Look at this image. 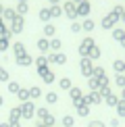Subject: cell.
<instances>
[{
  "instance_id": "obj_39",
  "label": "cell",
  "mask_w": 125,
  "mask_h": 127,
  "mask_svg": "<svg viewBox=\"0 0 125 127\" xmlns=\"http://www.w3.org/2000/svg\"><path fill=\"white\" fill-rule=\"evenodd\" d=\"M17 10H19L21 15H25V13H27V4H25V2H21L19 6H17Z\"/></svg>"
},
{
  "instance_id": "obj_35",
  "label": "cell",
  "mask_w": 125,
  "mask_h": 127,
  "mask_svg": "<svg viewBox=\"0 0 125 127\" xmlns=\"http://www.w3.org/2000/svg\"><path fill=\"white\" fill-rule=\"evenodd\" d=\"M117 113L119 117H125V102H117Z\"/></svg>"
},
{
  "instance_id": "obj_49",
  "label": "cell",
  "mask_w": 125,
  "mask_h": 127,
  "mask_svg": "<svg viewBox=\"0 0 125 127\" xmlns=\"http://www.w3.org/2000/svg\"><path fill=\"white\" fill-rule=\"evenodd\" d=\"M50 2H52V4H56V2H59V0H50Z\"/></svg>"
},
{
  "instance_id": "obj_48",
  "label": "cell",
  "mask_w": 125,
  "mask_h": 127,
  "mask_svg": "<svg viewBox=\"0 0 125 127\" xmlns=\"http://www.w3.org/2000/svg\"><path fill=\"white\" fill-rule=\"evenodd\" d=\"M35 127H46V125H42V123H38V125H35Z\"/></svg>"
},
{
  "instance_id": "obj_30",
  "label": "cell",
  "mask_w": 125,
  "mask_h": 127,
  "mask_svg": "<svg viewBox=\"0 0 125 127\" xmlns=\"http://www.w3.org/2000/svg\"><path fill=\"white\" fill-rule=\"evenodd\" d=\"M54 31H56V27H54V25H46V27H44L46 38H54Z\"/></svg>"
},
{
  "instance_id": "obj_15",
  "label": "cell",
  "mask_w": 125,
  "mask_h": 127,
  "mask_svg": "<svg viewBox=\"0 0 125 127\" xmlns=\"http://www.w3.org/2000/svg\"><path fill=\"white\" fill-rule=\"evenodd\" d=\"M17 98L21 100V102H27V100H31V98H29V88H23V86H21V90L17 92Z\"/></svg>"
},
{
  "instance_id": "obj_44",
  "label": "cell",
  "mask_w": 125,
  "mask_h": 127,
  "mask_svg": "<svg viewBox=\"0 0 125 127\" xmlns=\"http://www.w3.org/2000/svg\"><path fill=\"white\" fill-rule=\"evenodd\" d=\"M115 38L121 40V38H123V31H121V29H117V31H115Z\"/></svg>"
},
{
  "instance_id": "obj_47",
  "label": "cell",
  "mask_w": 125,
  "mask_h": 127,
  "mask_svg": "<svg viewBox=\"0 0 125 127\" xmlns=\"http://www.w3.org/2000/svg\"><path fill=\"white\" fill-rule=\"evenodd\" d=\"M0 127H10V125H8V121H2V123H0Z\"/></svg>"
},
{
  "instance_id": "obj_10",
  "label": "cell",
  "mask_w": 125,
  "mask_h": 127,
  "mask_svg": "<svg viewBox=\"0 0 125 127\" xmlns=\"http://www.w3.org/2000/svg\"><path fill=\"white\" fill-rule=\"evenodd\" d=\"M21 29H23V17H15L10 31H13V33H21Z\"/></svg>"
},
{
  "instance_id": "obj_2",
  "label": "cell",
  "mask_w": 125,
  "mask_h": 127,
  "mask_svg": "<svg viewBox=\"0 0 125 127\" xmlns=\"http://www.w3.org/2000/svg\"><path fill=\"white\" fill-rule=\"evenodd\" d=\"M38 77H42V81H44V83H54L56 73H54V69H50V65H48V67H44V69H38Z\"/></svg>"
},
{
  "instance_id": "obj_1",
  "label": "cell",
  "mask_w": 125,
  "mask_h": 127,
  "mask_svg": "<svg viewBox=\"0 0 125 127\" xmlns=\"http://www.w3.org/2000/svg\"><path fill=\"white\" fill-rule=\"evenodd\" d=\"M35 110H38V106H35V102H33V100L21 102V119H25V121L35 119Z\"/></svg>"
},
{
  "instance_id": "obj_23",
  "label": "cell",
  "mask_w": 125,
  "mask_h": 127,
  "mask_svg": "<svg viewBox=\"0 0 125 127\" xmlns=\"http://www.w3.org/2000/svg\"><path fill=\"white\" fill-rule=\"evenodd\" d=\"M38 48H40L42 52H48V50H50V40L40 38V40H38Z\"/></svg>"
},
{
  "instance_id": "obj_13",
  "label": "cell",
  "mask_w": 125,
  "mask_h": 127,
  "mask_svg": "<svg viewBox=\"0 0 125 127\" xmlns=\"http://www.w3.org/2000/svg\"><path fill=\"white\" fill-rule=\"evenodd\" d=\"M33 63H35V67H38V69H44V67L50 65V63H48V56H46V54H40L38 59H33Z\"/></svg>"
},
{
  "instance_id": "obj_41",
  "label": "cell",
  "mask_w": 125,
  "mask_h": 127,
  "mask_svg": "<svg viewBox=\"0 0 125 127\" xmlns=\"http://www.w3.org/2000/svg\"><path fill=\"white\" fill-rule=\"evenodd\" d=\"M81 27L86 29V31H92V29H94V23H92V21H86V23H83Z\"/></svg>"
},
{
  "instance_id": "obj_19",
  "label": "cell",
  "mask_w": 125,
  "mask_h": 127,
  "mask_svg": "<svg viewBox=\"0 0 125 127\" xmlns=\"http://www.w3.org/2000/svg\"><path fill=\"white\" fill-rule=\"evenodd\" d=\"M6 90H8V94H15V96H17V92L21 90V86H19V81H13V79H10V81L6 83Z\"/></svg>"
},
{
  "instance_id": "obj_25",
  "label": "cell",
  "mask_w": 125,
  "mask_h": 127,
  "mask_svg": "<svg viewBox=\"0 0 125 127\" xmlns=\"http://www.w3.org/2000/svg\"><path fill=\"white\" fill-rule=\"evenodd\" d=\"M75 113H77V117H88L90 115V104H81L79 108H75Z\"/></svg>"
},
{
  "instance_id": "obj_31",
  "label": "cell",
  "mask_w": 125,
  "mask_h": 127,
  "mask_svg": "<svg viewBox=\"0 0 125 127\" xmlns=\"http://www.w3.org/2000/svg\"><path fill=\"white\" fill-rule=\"evenodd\" d=\"M8 46H10L8 38H0V52H6V50H8Z\"/></svg>"
},
{
  "instance_id": "obj_12",
  "label": "cell",
  "mask_w": 125,
  "mask_h": 127,
  "mask_svg": "<svg viewBox=\"0 0 125 127\" xmlns=\"http://www.w3.org/2000/svg\"><path fill=\"white\" fill-rule=\"evenodd\" d=\"M65 13H67V17H69V19H75V17H77L75 4H73V2H67V4H65Z\"/></svg>"
},
{
  "instance_id": "obj_20",
  "label": "cell",
  "mask_w": 125,
  "mask_h": 127,
  "mask_svg": "<svg viewBox=\"0 0 125 127\" xmlns=\"http://www.w3.org/2000/svg\"><path fill=\"white\" fill-rule=\"evenodd\" d=\"M35 115H38V121H44L46 117L50 115V110H48V106H38V110H35Z\"/></svg>"
},
{
  "instance_id": "obj_45",
  "label": "cell",
  "mask_w": 125,
  "mask_h": 127,
  "mask_svg": "<svg viewBox=\"0 0 125 127\" xmlns=\"http://www.w3.org/2000/svg\"><path fill=\"white\" fill-rule=\"evenodd\" d=\"M10 127H21V121H13V123H8Z\"/></svg>"
},
{
  "instance_id": "obj_42",
  "label": "cell",
  "mask_w": 125,
  "mask_h": 127,
  "mask_svg": "<svg viewBox=\"0 0 125 127\" xmlns=\"http://www.w3.org/2000/svg\"><path fill=\"white\" fill-rule=\"evenodd\" d=\"M88 127H104V123H100V121H90Z\"/></svg>"
},
{
  "instance_id": "obj_32",
  "label": "cell",
  "mask_w": 125,
  "mask_h": 127,
  "mask_svg": "<svg viewBox=\"0 0 125 127\" xmlns=\"http://www.w3.org/2000/svg\"><path fill=\"white\" fill-rule=\"evenodd\" d=\"M88 10H90V4H88V2H81L79 6H77V13H79V15H86Z\"/></svg>"
},
{
  "instance_id": "obj_46",
  "label": "cell",
  "mask_w": 125,
  "mask_h": 127,
  "mask_svg": "<svg viewBox=\"0 0 125 127\" xmlns=\"http://www.w3.org/2000/svg\"><path fill=\"white\" fill-rule=\"evenodd\" d=\"M2 106H4V96L0 94V108H2Z\"/></svg>"
},
{
  "instance_id": "obj_29",
  "label": "cell",
  "mask_w": 125,
  "mask_h": 127,
  "mask_svg": "<svg viewBox=\"0 0 125 127\" xmlns=\"http://www.w3.org/2000/svg\"><path fill=\"white\" fill-rule=\"evenodd\" d=\"M104 102H106L108 106H117V102H119V100H117V96H115V94H108V96L104 98Z\"/></svg>"
},
{
  "instance_id": "obj_43",
  "label": "cell",
  "mask_w": 125,
  "mask_h": 127,
  "mask_svg": "<svg viewBox=\"0 0 125 127\" xmlns=\"http://www.w3.org/2000/svg\"><path fill=\"white\" fill-rule=\"evenodd\" d=\"M79 29H81V25H79V23H73V25H71V31H75V33H77Z\"/></svg>"
},
{
  "instance_id": "obj_9",
  "label": "cell",
  "mask_w": 125,
  "mask_h": 127,
  "mask_svg": "<svg viewBox=\"0 0 125 127\" xmlns=\"http://www.w3.org/2000/svg\"><path fill=\"white\" fill-rule=\"evenodd\" d=\"M69 98H71V102H73V100H79V98H83V92H81V88H77V86H71V90H69Z\"/></svg>"
},
{
  "instance_id": "obj_36",
  "label": "cell",
  "mask_w": 125,
  "mask_h": 127,
  "mask_svg": "<svg viewBox=\"0 0 125 127\" xmlns=\"http://www.w3.org/2000/svg\"><path fill=\"white\" fill-rule=\"evenodd\" d=\"M2 15H4V19H10V21H13L15 17H17V15H15L13 10H10V8H6V10H2Z\"/></svg>"
},
{
  "instance_id": "obj_11",
  "label": "cell",
  "mask_w": 125,
  "mask_h": 127,
  "mask_svg": "<svg viewBox=\"0 0 125 127\" xmlns=\"http://www.w3.org/2000/svg\"><path fill=\"white\" fill-rule=\"evenodd\" d=\"M42 96H44V92H42V88H40V86H33V88H29V98L33 100V102H35L38 98H42Z\"/></svg>"
},
{
  "instance_id": "obj_28",
  "label": "cell",
  "mask_w": 125,
  "mask_h": 127,
  "mask_svg": "<svg viewBox=\"0 0 125 127\" xmlns=\"http://www.w3.org/2000/svg\"><path fill=\"white\" fill-rule=\"evenodd\" d=\"M0 81H2V83H8V81H10V73H8L2 65H0Z\"/></svg>"
},
{
  "instance_id": "obj_40",
  "label": "cell",
  "mask_w": 125,
  "mask_h": 127,
  "mask_svg": "<svg viewBox=\"0 0 125 127\" xmlns=\"http://www.w3.org/2000/svg\"><path fill=\"white\" fill-rule=\"evenodd\" d=\"M113 23H115V15H111V17H106V19H104V25H106V27H111Z\"/></svg>"
},
{
  "instance_id": "obj_38",
  "label": "cell",
  "mask_w": 125,
  "mask_h": 127,
  "mask_svg": "<svg viewBox=\"0 0 125 127\" xmlns=\"http://www.w3.org/2000/svg\"><path fill=\"white\" fill-rule=\"evenodd\" d=\"M115 81H117L119 88H125V77H123V75H117V79H115Z\"/></svg>"
},
{
  "instance_id": "obj_50",
  "label": "cell",
  "mask_w": 125,
  "mask_h": 127,
  "mask_svg": "<svg viewBox=\"0 0 125 127\" xmlns=\"http://www.w3.org/2000/svg\"><path fill=\"white\" fill-rule=\"evenodd\" d=\"M2 10H4V8H2V6H0V15H2Z\"/></svg>"
},
{
  "instance_id": "obj_34",
  "label": "cell",
  "mask_w": 125,
  "mask_h": 127,
  "mask_svg": "<svg viewBox=\"0 0 125 127\" xmlns=\"http://www.w3.org/2000/svg\"><path fill=\"white\" fill-rule=\"evenodd\" d=\"M50 17H52V15H50V8H44V10L40 13V19H42V21H48Z\"/></svg>"
},
{
  "instance_id": "obj_4",
  "label": "cell",
  "mask_w": 125,
  "mask_h": 127,
  "mask_svg": "<svg viewBox=\"0 0 125 127\" xmlns=\"http://www.w3.org/2000/svg\"><path fill=\"white\" fill-rule=\"evenodd\" d=\"M48 56V63H52V65H65L67 63V54L65 52H50Z\"/></svg>"
},
{
  "instance_id": "obj_7",
  "label": "cell",
  "mask_w": 125,
  "mask_h": 127,
  "mask_svg": "<svg viewBox=\"0 0 125 127\" xmlns=\"http://www.w3.org/2000/svg\"><path fill=\"white\" fill-rule=\"evenodd\" d=\"M15 63H17L19 67H31V65H33V59H31L29 54H23V56H17Z\"/></svg>"
},
{
  "instance_id": "obj_27",
  "label": "cell",
  "mask_w": 125,
  "mask_h": 127,
  "mask_svg": "<svg viewBox=\"0 0 125 127\" xmlns=\"http://www.w3.org/2000/svg\"><path fill=\"white\" fill-rule=\"evenodd\" d=\"M61 46H62V42H61L59 38H52V40H50V50H52V52H61Z\"/></svg>"
},
{
  "instance_id": "obj_6",
  "label": "cell",
  "mask_w": 125,
  "mask_h": 127,
  "mask_svg": "<svg viewBox=\"0 0 125 127\" xmlns=\"http://www.w3.org/2000/svg\"><path fill=\"white\" fill-rule=\"evenodd\" d=\"M90 46H94V40H92V38H86V40H83L81 44H79L77 52L81 54V59H86V56H88V50H90Z\"/></svg>"
},
{
  "instance_id": "obj_37",
  "label": "cell",
  "mask_w": 125,
  "mask_h": 127,
  "mask_svg": "<svg viewBox=\"0 0 125 127\" xmlns=\"http://www.w3.org/2000/svg\"><path fill=\"white\" fill-rule=\"evenodd\" d=\"M61 13H62V10H61L59 6H52V8H50V15H52V17H61Z\"/></svg>"
},
{
  "instance_id": "obj_22",
  "label": "cell",
  "mask_w": 125,
  "mask_h": 127,
  "mask_svg": "<svg viewBox=\"0 0 125 127\" xmlns=\"http://www.w3.org/2000/svg\"><path fill=\"white\" fill-rule=\"evenodd\" d=\"M88 88H90V92H98V88H100V81H98L96 77H88Z\"/></svg>"
},
{
  "instance_id": "obj_8",
  "label": "cell",
  "mask_w": 125,
  "mask_h": 127,
  "mask_svg": "<svg viewBox=\"0 0 125 127\" xmlns=\"http://www.w3.org/2000/svg\"><path fill=\"white\" fill-rule=\"evenodd\" d=\"M13 121H21V106H13L8 110V123Z\"/></svg>"
},
{
  "instance_id": "obj_26",
  "label": "cell",
  "mask_w": 125,
  "mask_h": 127,
  "mask_svg": "<svg viewBox=\"0 0 125 127\" xmlns=\"http://www.w3.org/2000/svg\"><path fill=\"white\" fill-rule=\"evenodd\" d=\"M92 77H96L98 81H100V79H104V77H106V73H104V69H102V67H94Z\"/></svg>"
},
{
  "instance_id": "obj_21",
  "label": "cell",
  "mask_w": 125,
  "mask_h": 127,
  "mask_svg": "<svg viewBox=\"0 0 125 127\" xmlns=\"http://www.w3.org/2000/svg\"><path fill=\"white\" fill-rule=\"evenodd\" d=\"M38 123H42V125H46V127H56V117H54V115H48V117H46L44 121H38Z\"/></svg>"
},
{
  "instance_id": "obj_5",
  "label": "cell",
  "mask_w": 125,
  "mask_h": 127,
  "mask_svg": "<svg viewBox=\"0 0 125 127\" xmlns=\"http://www.w3.org/2000/svg\"><path fill=\"white\" fill-rule=\"evenodd\" d=\"M83 100H86V104H100L102 102V96L98 92H90V94H83Z\"/></svg>"
},
{
  "instance_id": "obj_17",
  "label": "cell",
  "mask_w": 125,
  "mask_h": 127,
  "mask_svg": "<svg viewBox=\"0 0 125 127\" xmlns=\"http://www.w3.org/2000/svg\"><path fill=\"white\" fill-rule=\"evenodd\" d=\"M61 125L62 127H75V117H73V115H65V117L61 119Z\"/></svg>"
},
{
  "instance_id": "obj_51",
  "label": "cell",
  "mask_w": 125,
  "mask_h": 127,
  "mask_svg": "<svg viewBox=\"0 0 125 127\" xmlns=\"http://www.w3.org/2000/svg\"><path fill=\"white\" fill-rule=\"evenodd\" d=\"M0 63H2V59H0Z\"/></svg>"
},
{
  "instance_id": "obj_16",
  "label": "cell",
  "mask_w": 125,
  "mask_h": 127,
  "mask_svg": "<svg viewBox=\"0 0 125 127\" xmlns=\"http://www.w3.org/2000/svg\"><path fill=\"white\" fill-rule=\"evenodd\" d=\"M71 86H73V83H71V77H61V79H59V88L65 90V92H69Z\"/></svg>"
},
{
  "instance_id": "obj_24",
  "label": "cell",
  "mask_w": 125,
  "mask_h": 127,
  "mask_svg": "<svg viewBox=\"0 0 125 127\" xmlns=\"http://www.w3.org/2000/svg\"><path fill=\"white\" fill-rule=\"evenodd\" d=\"M88 59H92V61L100 59V50H98V46H90V50H88Z\"/></svg>"
},
{
  "instance_id": "obj_33",
  "label": "cell",
  "mask_w": 125,
  "mask_h": 127,
  "mask_svg": "<svg viewBox=\"0 0 125 127\" xmlns=\"http://www.w3.org/2000/svg\"><path fill=\"white\" fill-rule=\"evenodd\" d=\"M115 71L121 75V73L125 71V63H121V61H115Z\"/></svg>"
},
{
  "instance_id": "obj_3",
  "label": "cell",
  "mask_w": 125,
  "mask_h": 127,
  "mask_svg": "<svg viewBox=\"0 0 125 127\" xmlns=\"http://www.w3.org/2000/svg\"><path fill=\"white\" fill-rule=\"evenodd\" d=\"M92 71H94L92 59H88V56H86V59H81V61H79V73L88 79V77H92Z\"/></svg>"
},
{
  "instance_id": "obj_18",
  "label": "cell",
  "mask_w": 125,
  "mask_h": 127,
  "mask_svg": "<svg viewBox=\"0 0 125 127\" xmlns=\"http://www.w3.org/2000/svg\"><path fill=\"white\" fill-rule=\"evenodd\" d=\"M44 98H46V104H56L59 102V94L56 92H46Z\"/></svg>"
},
{
  "instance_id": "obj_14",
  "label": "cell",
  "mask_w": 125,
  "mask_h": 127,
  "mask_svg": "<svg viewBox=\"0 0 125 127\" xmlns=\"http://www.w3.org/2000/svg\"><path fill=\"white\" fill-rule=\"evenodd\" d=\"M13 52H15V59H17V56L27 54V52H25V46L21 44V42H15V44H13Z\"/></svg>"
}]
</instances>
